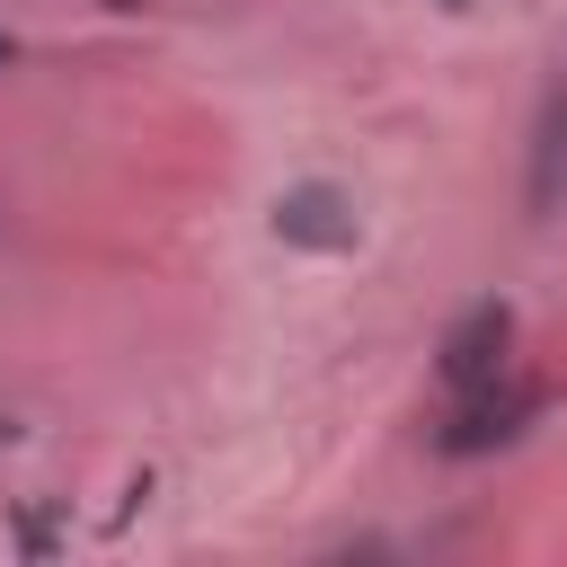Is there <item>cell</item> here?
Here are the masks:
<instances>
[{
    "mask_svg": "<svg viewBox=\"0 0 567 567\" xmlns=\"http://www.w3.org/2000/svg\"><path fill=\"white\" fill-rule=\"evenodd\" d=\"M540 408H549V390H540V381H514V372H496V381H478V390H452L443 416H434V452H443V461H487V452L523 443V434L540 425Z\"/></svg>",
    "mask_w": 567,
    "mask_h": 567,
    "instance_id": "6da1fadb",
    "label": "cell"
},
{
    "mask_svg": "<svg viewBox=\"0 0 567 567\" xmlns=\"http://www.w3.org/2000/svg\"><path fill=\"white\" fill-rule=\"evenodd\" d=\"M266 221H275V239H284L292 257H354V248H363V213H354V195H346L337 177L284 186V195L266 204Z\"/></svg>",
    "mask_w": 567,
    "mask_h": 567,
    "instance_id": "7a4b0ae2",
    "label": "cell"
},
{
    "mask_svg": "<svg viewBox=\"0 0 567 567\" xmlns=\"http://www.w3.org/2000/svg\"><path fill=\"white\" fill-rule=\"evenodd\" d=\"M505 346H514V310L487 292V301H470L452 328H443V346H434V372H443V399L452 390H478V381H496L505 372Z\"/></svg>",
    "mask_w": 567,
    "mask_h": 567,
    "instance_id": "3957f363",
    "label": "cell"
},
{
    "mask_svg": "<svg viewBox=\"0 0 567 567\" xmlns=\"http://www.w3.org/2000/svg\"><path fill=\"white\" fill-rule=\"evenodd\" d=\"M558 195H567V89H549L540 97V124H532V177H523L532 221L558 213Z\"/></svg>",
    "mask_w": 567,
    "mask_h": 567,
    "instance_id": "277c9868",
    "label": "cell"
},
{
    "mask_svg": "<svg viewBox=\"0 0 567 567\" xmlns=\"http://www.w3.org/2000/svg\"><path fill=\"white\" fill-rule=\"evenodd\" d=\"M9 532H18V549H27V558H44V549H53V514H35V505H27Z\"/></svg>",
    "mask_w": 567,
    "mask_h": 567,
    "instance_id": "5b68a950",
    "label": "cell"
},
{
    "mask_svg": "<svg viewBox=\"0 0 567 567\" xmlns=\"http://www.w3.org/2000/svg\"><path fill=\"white\" fill-rule=\"evenodd\" d=\"M9 62H18V35H9V27H0V71H9Z\"/></svg>",
    "mask_w": 567,
    "mask_h": 567,
    "instance_id": "8992f818",
    "label": "cell"
},
{
    "mask_svg": "<svg viewBox=\"0 0 567 567\" xmlns=\"http://www.w3.org/2000/svg\"><path fill=\"white\" fill-rule=\"evenodd\" d=\"M434 9H470V0H434Z\"/></svg>",
    "mask_w": 567,
    "mask_h": 567,
    "instance_id": "52a82bcc",
    "label": "cell"
}]
</instances>
